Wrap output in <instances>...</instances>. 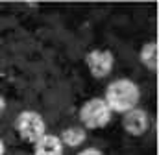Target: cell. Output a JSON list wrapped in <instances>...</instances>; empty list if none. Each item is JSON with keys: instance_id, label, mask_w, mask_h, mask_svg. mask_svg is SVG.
<instances>
[{"instance_id": "cell-6", "label": "cell", "mask_w": 159, "mask_h": 155, "mask_svg": "<svg viewBox=\"0 0 159 155\" xmlns=\"http://www.w3.org/2000/svg\"><path fill=\"white\" fill-rule=\"evenodd\" d=\"M63 142L57 135H48L44 133L39 140L35 142L34 155H63Z\"/></svg>"}, {"instance_id": "cell-2", "label": "cell", "mask_w": 159, "mask_h": 155, "mask_svg": "<svg viewBox=\"0 0 159 155\" xmlns=\"http://www.w3.org/2000/svg\"><path fill=\"white\" fill-rule=\"evenodd\" d=\"M80 120L89 129H100L109 124L111 109L104 102V98H91L80 109Z\"/></svg>"}, {"instance_id": "cell-5", "label": "cell", "mask_w": 159, "mask_h": 155, "mask_svg": "<svg viewBox=\"0 0 159 155\" xmlns=\"http://www.w3.org/2000/svg\"><path fill=\"white\" fill-rule=\"evenodd\" d=\"M122 126H124V129H126L129 135L139 137V135L146 133V129H148V126H150V118H148V115H146L144 109L135 107V109L124 113Z\"/></svg>"}, {"instance_id": "cell-9", "label": "cell", "mask_w": 159, "mask_h": 155, "mask_svg": "<svg viewBox=\"0 0 159 155\" xmlns=\"http://www.w3.org/2000/svg\"><path fill=\"white\" fill-rule=\"evenodd\" d=\"M78 155H104L100 150H96V148H85V150H81Z\"/></svg>"}, {"instance_id": "cell-3", "label": "cell", "mask_w": 159, "mask_h": 155, "mask_svg": "<svg viewBox=\"0 0 159 155\" xmlns=\"http://www.w3.org/2000/svg\"><path fill=\"white\" fill-rule=\"evenodd\" d=\"M15 127H17V133L24 140L34 142V144L46 131V124H44L43 116L39 113H35V111H22L15 120Z\"/></svg>"}, {"instance_id": "cell-8", "label": "cell", "mask_w": 159, "mask_h": 155, "mask_svg": "<svg viewBox=\"0 0 159 155\" xmlns=\"http://www.w3.org/2000/svg\"><path fill=\"white\" fill-rule=\"evenodd\" d=\"M139 57H141L143 65H144L148 70L156 72V70H157V42H156V41L146 42V44L141 48Z\"/></svg>"}, {"instance_id": "cell-1", "label": "cell", "mask_w": 159, "mask_h": 155, "mask_svg": "<svg viewBox=\"0 0 159 155\" xmlns=\"http://www.w3.org/2000/svg\"><path fill=\"white\" fill-rule=\"evenodd\" d=\"M139 98H141L139 85L135 81L124 78V79H115L107 85L104 102L107 104L111 113L115 111V113L124 115V113H128L139 105Z\"/></svg>"}, {"instance_id": "cell-10", "label": "cell", "mask_w": 159, "mask_h": 155, "mask_svg": "<svg viewBox=\"0 0 159 155\" xmlns=\"http://www.w3.org/2000/svg\"><path fill=\"white\" fill-rule=\"evenodd\" d=\"M4 111H6V100H4V98L0 96V115H2Z\"/></svg>"}, {"instance_id": "cell-4", "label": "cell", "mask_w": 159, "mask_h": 155, "mask_svg": "<svg viewBox=\"0 0 159 155\" xmlns=\"http://www.w3.org/2000/svg\"><path fill=\"white\" fill-rule=\"evenodd\" d=\"M85 63L89 72L94 78H106L113 70V54L109 50H93L85 55Z\"/></svg>"}, {"instance_id": "cell-11", "label": "cell", "mask_w": 159, "mask_h": 155, "mask_svg": "<svg viewBox=\"0 0 159 155\" xmlns=\"http://www.w3.org/2000/svg\"><path fill=\"white\" fill-rule=\"evenodd\" d=\"M6 153V146H4V140L0 139V155H4Z\"/></svg>"}, {"instance_id": "cell-7", "label": "cell", "mask_w": 159, "mask_h": 155, "mask_svg": "<svg viewBox=\"0 0 159 155\" xmlns=\"http://www.w3.org/2000/svg\"><path fill=\"white\" fill-rule=\"evenodd\" d=\"M61 142H63V146H70V148H78L81 146L83 142H85V139H87V133H85V129L83 127H78V126H74V127H67L63 133H61Z\"/></svg>"}]
</instances>
